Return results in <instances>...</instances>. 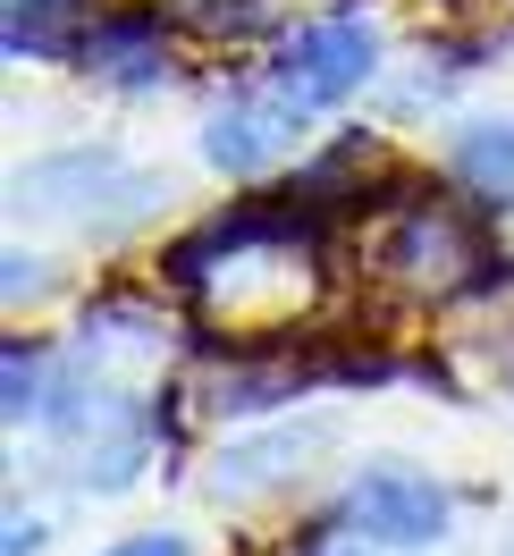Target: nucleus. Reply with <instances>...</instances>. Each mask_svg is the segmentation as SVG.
<instances>
[{
  "instance_id": "13",
  "label": "nucleus",
  "mask_w": 514,
  "mask_h": 556,
  "mask_svg": "<svg viewBox=\"0 0 514 556\" xmlns=\"http://www.w3.org/2000/svg\"><path fill=\"white\" fill-rule=\"evenodd\" d=\"M93 556H203V540H195V531H177V522H136V531L102 540Z\"/></svg>"
},
{
  "instance_id": "7",
  "label": "nucleus",
  "mask_w": 514,
  "mask_h": 556,
  "mask_svg": "<svg viewBox=\"0 0 514 556\" xmlns=\"http://www.w3.org/2000/svg\"><path fill=\"white\" fill-rule=\"evenodd\" d=\"M177 346V313L152 295V287H93L76 304V329H68V354L93 371V380H118V388H143Z\"/></svg>"
},
{
  "instance_id": "14",
  "label": "nucleus",
  "mask_w": 514,
  "mask_h": 556,
  "mask_svg": "<svg viewBox=\"0 0 514 556\" xmlns=\"http://www.w3.org/2000/svg\"><path fill=\"white\" fill-rule=\"evenodd\" d=\"M0 556H51V515L26 506V497H9V515H0Z\"/></svg>"
},
{
  "instance_id": "5",
  "label": "nucleus",
  "mask_w": 514,
  "mask_h": 556,
  "mask_svg": "<svg viewBox=\"0 0 514 556\" xmlns=\"http://www.w3.org/2000/svg\"><path fill=\"white\" fill-rule=\"evenodd\" d=\"M304 136H312V110L287 102L271 76H237L228 93H211L203 127V169L228 177V186H271L287 161H304Z\"/></svg>"
},
{
  "instance_id": "17",
  "label": "nucleus",
  "mask_w": 514,
  "mask_h": 556,
  "mask_svg": "<svg viewBox=\"0 0 514 556\" xmlns=\"http://www.w3.org/2000/svg\"><path fill=\"white\" fill-rule=\"evenodd\" d=\"M506 380H514V338H506Z\"/></svg>"
},
{
  "instance_id": "15",
  "label": "nucleus",
  "mask_w": 514,
  "mask_h": 556,
  "mask_svg": "<svg viewBox=\"0 0 514 556\" xmlns=\"http://www.w3.org/2000/svg\"><path fill=\"white\" fill-rule=\"evenodd\" d=\"M262 556H372V548H354L338 531V515H312L296 540H278V548H262Z\"/></svg>"
},
{
  "instance_id": "6",
  "label": "nucleus",
  "mask_w": 514,
  "mask_h": 556,
  "mask_svg": "<svg viewBox=\"0 0 514 556\" xmlns=\"http://www.w3.org/2000/svg\"><path fill=\"white\" fill-rule=\"evenodd\" d=\"M379 68H388V60H379V26L363 17V9H329V17L287 26L262 76H271L287 102H304L312 118H321V110H346Z\"/></svg>"
},
{
  "instance_id": "16",
  "label": "nucleus",
  "mask_w": 514,
  "mask_h": 556,
  "mask_svg": "<svg viewBox=\"0 0 514 556\" xmlns=\"http://www.w3.org/2000/svg\"><path fill=\"white\" fill-rule=\"evenodd\" d=\"M42 287H51V270H42V253H26V244H9V313H35Z\"/></svg>"
},
{
  "instance_id": "2",
  "label": "nucleus",
  "mask_w": 514,
  "mask_h": 556,
  "mask_svg": "<svg viewBox=\"0 0 514 556\" xmlns=\"http://www.w3.org/2000/svg\"><path fill=\"white\" fill-rule=\"evenodd\" d=\"M9 194L26 219H51L85 244H127L143 219L170 211V177L136 169L118 143H68V152H35L9 177Z\"/></svg>"
},
{
  "instance_id": "8",
  "label": "nucleus",
  "mask_w": 514,
  "mask_h": 556,
  "mask_svg": "<svg viewBox=\"0 0 514 556\" xmlns=\"http://www.w3.org/2000/svg\"><path fill=\"white\" fill-rule=\"evenodd\" d=\"M76 68L93 76L118 102H152L186 76V42H177V17L161 0H127V9H102L85 42H76Z\"/></svg>"
},
{
  "instance_id": "9",
  "label": "nucleus",
  "mask_w": 514,
  "mask_h": 556,
  "mask_svg": "<svg viewBox=\"0 0 514 556\" xmlns=\"http://www.w3.org/2000/svg\"><path fill=\"white\" fill-rule=\"evenodd\" d=\"M447 186L480 211H514V110H480L447 127Z\"/></svg>"
},
{
  "instance_id": "4",
  "label": "nucleus",
  "mask_w": 514,
  "mask_h": 556,
  "mask_svg": "<svg viewBox=\"0 0 514 556\" xmlns=\"http://www.w3.org/2000/svg\"><path fill=\"white\" fill-rule=\"evenodd\" d=\"M346 421L304 405V414H271V421H237L220 447L203 455V497L220 515H262V506H296L321 464L338 455Z\"/></svg>"
},
{
  "instance_id": "10",
  "label": "nucleus",
  "mask_w": 514,
  "mask_h": 556,
  "mask_svg": "<svg viewBox=\"0 0 514 556\" xmlns=\"http://www.w3.org/2000/svg\"><path fill=\"white\" fill-rule=\"evenodd\" d=\"M60 380H68V338L9 329V346H0V421L9 430H42V414L60 405Z\"/></svg>"
},
{
  "instance_id": "1",
  "label": "nucleus",
  "mask_w": 514,
  "mask_h": 556,
  "mask_svg": "<svg viewBox=\"0 0 514 556\" xmlns=\"http://www.w3.org/2000/svg\"><path fill=\"white\" fill-rule=\"evenodd\" d=\"M372 278L405 304H489L498 287H514V253L489 237V211L473 194L405 186L372 219Z\"/></svg>"
},
{
  "instance_id": "11",
  "label": "nucleus",
  "mask_w": 514,
  "mask_h": 556,
  "mask_svg": "<svg viewBox=\"0 0 514 556\" xmlns=\"http://www.w3.org/2000/svg\"><path fill=\"white\" fill-rule=\"evenodd\" d=\"M102 0H0V42L17 68H76V42Z\"/></svg>"
},
{
  "instance_id": "3",
  "label": "nucleus",
  "mask_w": 514,
  "mask_h": 556,
  "mask_svg": "<svg viewBox=\"0 0 514 556\" xmlns=\"http://www.w3.org/2000/svg\"><path fill=\"white\" fill-rule=\"evenodd\" d=\"M329 515H338V531L354 548H372V556H430L455 540L464 489L447 472H430V464H413V455H363V464H346Z\"/></svg>"
},
{
  "instance_id": "12",
  "label": "nucleus",
  "mask_w": 514,
  "mask_h": 556,
  "mask_svg": "<svg viewBox=\"0 0 514 556\" xmlns=\"http://www.w3.org/2000/svg\"><path fill=\"white\" fill-rule=\"evenodd\" d=\"M177 26H195V35H211V42H262L278 26V9L287 0H161Z\"/></svg>"
}]
</instances>
